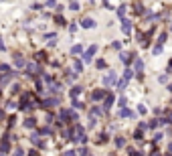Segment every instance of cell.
I'll list each match as a JSON object with an SVG mask.
<instances>
[{
  "label": "cell",
  "mask_w": 172,
  "mask_h": 156,
  "mask_svg": "<svg viewBox=\"0 0 172 156\" xmlns=\"http://www.w3.org/2000/svg\"><path fill=\"white\" fill-rule=\"evenodd\" d=\"M91 116H93V118H95V116H101V110H99V108H93V110H91Z\"/></svg>",
  "instance_id": "obj_18"
},
{
  "label": "cell",
  "mask_w": 172,
  "mask_h": 156,
  "mask_svg": "<svg viewBox=\"0 0 172 156\" xmlns=\"http://www.w3.org/2000/svg\"><path fill=\"white\" fill-rule=\"evenodd\" d=\"M95 67H97V69H105V61H97Z\"/></svg>",
  "instance_id": "obj_23"
},
{
  "label": "cell",
  "mask_w": 172,
  "mask_h": 156,
  "mask_svg": "<svg viewBox=\"0 0 172 156\" xmlns=\"http://www.w3.org/2000/svg\"><path fill=\"white\" fill-rule=\"evenodd\" d=\"M112 103H114V95H107V97H105V103H103V105H105V110H107V108H112Z\"/></svg>",
  "instance_id": "obj_8"
},
{
  "label": "cell",
  "mask_w": 172,
  "mask_h": 156,
  "mask_svg": "<svg viewBox=\"0 0 172 156\" xmlns=\"http://www.w3.org/2000/svg\"><path fill=\"white\" fill-rule=\"evenodd\" d=\"M168 148H170V150H172V144H170V146H168Z\"/></svg>",
  "instance_id": "obj_30"
},
{
  "label": "cell",
  "mask_w": 172,
  "mask_h": 156,
  "mask_svg": "<svg viewBox=\"0 0 172 156\" xmlns=\"http://www.w3.org/2000/svg\"><path fill=\"white\" fill-rule=\"evenodd\" d=\"M81 24H83V29H93V26H95V21H93V18H83Z\"/></svg>",
  "instance_id": "obj_4"
},
{
  "label": "cell",
  "mask_w": 172,
  "mask_h": 156,
  "mask_svg": "<svg viewBox=\"0 0 172 156\" xmlns=\"http://www.w3.org/2000/svg\"><path fill=\"white\" fill-rule=\"evenodd\" d=\"M112 47H114V49H117V51H120V49H122V43H120V41H114V43H112Z\"/></svg>",
  "instance_id": "obj_22"
},
{
  "label": "cell",
  "mask_w": 172,
  "mask_h": 156,
  "mask_svg": "<svg viewBox=\"0 0 172 156\" xmlns=\"http://www.w3.org/2000/svg\"><path fill=\"white\" fill-rule=\"evenodd\" d=\"M34 124H36V122H34L33 118H26V122H24V126H26V128H33Z\"/></svg>",
  "instance_id": "obj_13"
},
{
  "label": "cell",
  "mask_w": 172,
  "mask_h": 156,
  "mask_svg": "<svg viewBox=\"0 0 172 156\" xmlns=\"http://www.w3.org/2000/svg\"><path fill=\"white\" fill-rule=\"evenodd\" d=\"M130 57H132V55H130V53H122V61H124L126 65H128V63H130V61H132Z\"/></svg>",
  "instance_id": "obj_10"
},
{
  "label": "cell",
  "mask_w": 172,
  "mask_h": 156,
  "mask_svg": "<svg viewBox=\"0 0 172 156\" xmlns=\"http://www.w3.org/2000/svg\"><path fill=\"white\" fill-rule=\"evenodd\" d=\"M95 101H99V100H103L105 97V89H97V91H93V95H91Z\"/></svg>",
  "instance_id": "obj_2"
},
{
  "label": "cell",
  "mask_w": 172,
  "mask_h": 156,
  "mask_svg": "<svg viewBox=\"0 0 172 156\" xmlns=\"http://www.w3.org/2000/svg\"><path fill=\"white\" fill-rule=\"evenodd\" d=\"M8 148H10V146H8V142H6V140L0 144V150H2V152H8Z\"/></svg>",
  "instance_id": "obj_14"
},
{
  "label": "cell",
  "mask_w": 172,
  "mask_h": 156,
  "mask_svg": "<svg viewBox=\"0 0 172 156\" xmlns=\"http://www.w3.org/2000/svg\"><path fill=\"white\" fill-rule=\"evenodd\" d=\"M132 75H134V73H132L130 69H126V73H124V81H126V79H130V77H132Z\"/></svg>",
  "instance_id": "obj_20"
},
{
  "label": "cell",
  "mask_w": 172,
  "mask_h": 156,
  "mask_svg": "<svg viewBox=\"0 0 172 156\" xmlns=\"http://www.w3.org/2000/svg\"><path fill=\"white\" fill-rule=\"evenodd\" d=\"M142 67H144V63H142V61L138 59V61H136V69H138V75H142Z\"/></svg>",
  "instance_id": "obj_12"
},
{
  "label": "cell",
  "mask_w": 172,
  "mask_h": 156,
  "mask_svg": "<svg viewBox=\"0 0 172 156\" xmlns=\"http://www.w3.org/2000/svg\"><path fill=\"white\" fill-rule=\"evenodd\" d=\"M115 144H117L120 148H122V146H124V138H117V140H115Z\"/></svg>",
  "instance_id": "obj_25"
},
{
  "label": "cell",
  "mask_w": 172,
  "mask_h": 156,
  "mask_svg": "<svg viewBox=\"0 0 172 156\" xmlns=\"http://www.w3.org/2000/svg\"><path fill=\"white\" fill-rule=\"evenodd\" d=\"M124 33H126V34L132 33V22H130V21H124Z\"/></svg>",
  "instance_id": "obj_6"
},
{
  "label": "cell",
  "mask_w": 172,
  "mask_h": 156,
  "mask_svg": "<svg viewBox=\"0 0 172 156\" xmlns=\"http://www.w3.org/2000/svg\"><path fill=\"white\" fill-rule=\"evenodd\" d=\"M4 49H6V47H4V41L0 39V51H4Z\"/></svg>",
  "instance_id": "obj_29"
},
{
  "label": "cell",
  "mask_w": 172,
  "mask_h": 156,
  "mask_svg": "<svg viewBox=\"0 0 172 156\" xmlns=\"http://www.w3.org/2000/svg\"><path fill=\"white\" fill-rule=\"evenodd\" d=\"M120 116H124V118H130V116H134V114H132L130 110H122V111H120Z\"/></svg>",
  "instance_id": "obj_16"
},
{
  "label": "cell",
  "mask_w": 172,
  "mask_h": 156,
  "mask_svg": "<svg viewBox=\"0 0 172 156\" xmlns=\"http://www.w3.org/2000/svg\"><path fill=\"white\" fill-rule=\"evenodd\" d=\"M115 81V73H109L107 77H103V83H114Z\"/></svg>",
  "instance_id": "obj_7"
},
{
  "label": "cell",
  "mask_w": 172,
  "mask_h": 156,
  "mask_svg": "<svg viewBox=\"0 0 172 156\" xmlns=\"http://www.w3.org/2000/svg\"><path fill=\"white\" fill-rule=\"evenodd\" d=\"M14 65H16V67H24V59L20 55H16V57H14Z\"/></svg>",
  "instance_id": "obj_5"
},
{
  "label": "cell",
  "mask_w": 172,
  "mask_h": 156,
  "mask_svg": "<svg viewBox=\"0 0 172 156\" xmlns=\"http://www.w3.org/2000/svg\"><path fill=\"white\" fill-rule=\"evenodd\" d=\"M31 142H33V144H36L39 148H43V146H45V142L39 138V134H33V136H31Z\"/></svg>",
  "instance_id": "obj_3"
},
{
  "label": "cell",
  "mask_w": 172,
  "mask_h": 156,
  "mask_svg": "<svg viewBox=\"0 0 172 156\" xmlns=\"http://www.w3.org/2000/svg\"><path fill=\"white\" fill-rule=\"evenodd\" d=\"M81 91H83L81 87H73V89H71V97H77V95H79Z\"/></svg>",
  "instance_id": "obj_9"
},
{
  "label": "cell",
  "mask_w": 172,
  "mask_h": 156,
  "mask_svg": "<svg viewBox=\"0 0 172 156\" xmlns=\"http://www.w3.org/2000/svg\"><path fill=\"white\" fill-rule=\"evenodd\" d=\"M8 81H10V75H6V77H0V85H8Z\"/></svg>",
  "instance_id": "obj_15"
},
{
  "label": "cell",
  "mask_w": 172,
  "mask_h": 156,
  "mask_svg": "<svg viewBox=\"0 0 172 156\" xmlns=\"http://www.w3.org/2000/svg\"><path fill=\"white\" fill-rule=\"evenodd\" d=\"M75 69H77V71H81V69H83V65H81V61H77V63H75Z\"/></svg>",
  "instance_id": "obj_27"
},
{
  "label": "cell",
  "mask_w": 172,
  "mask_h": 156,
  "mask_svg": "<svg viewBox=\"0 0 172 156\" xmlns=\"http://www.w3.org/2000/svg\"><path fill=\"white\" fill-rule=\"evenodd\" d=\"M95 53H97V45H93V47H89V49L85 51V55H83V61H85V63H89V61L93 59V55H95Z\"/></svg>",
  "instance_id": "obj_1"
},
{
  "label": "cell",
  "mask_w": 172,
  "mask_h": 156,
  "mask_svg": "<svg viewBox=\"0 0 172 156\" xmlns=\"http://www.w3.org/2000/svg\"><path fill=\"white\" fill-rule=\"evenodd\" d=\"M81 49H83V47H81V45H75V47H73V49H71V53H75V55H77V53H81Z\"/></svg>",
  "instance_id": "obj_17"
},
{
  "label": "cell",
  "mask_w": 172,
  "mask_h": 156,
  "mask_svg": "<svg viewBox=\"0 0 172 156\" xmlns=\"http://www.w3.org/2000/svg\"><path fill=\"white\" fill-rule=\"evenodd\" d=\"M158 81H160V83H166V81H168V77H166V75H160V77H158Z\"/></svg>",
  "instance_id": "obj_24"
},
{
  "label": "cell",
  "mask_w": 172,
  "mask_h": 156,
  "mask_svg": "<svg viewBox=\"0 0 172 156\" xmlns=\"http://www.w3.org/2000/svg\"><path fill=\"white\" fill-rule=\"evenodd\" d=\"M69 8H71V10H79V4H77V2H71Z\"/></svg>",
  "instance_id": "obj_19"
},
{
  "label": "cell",
  "mask_w": 172,
  "mask_h": 156,
  "mask_svg": "<svg viewBox=\"0 0 172 156\" xmlns=\"http://www.w3.org/2000/svg\"><path fill=\"white\" fill-rule=\"evenodd\" d=\"M168 89H170V91H172V85H170V87H168Z\"/></svg>",
  "instance_id": "obj_31"
},
{
  "label": "cell",
  "mask_w": 172,
  "mask_h": 156,
  "mask_svg": "<svg viewBox=\"0 0 172 156\" xmlns=\"http://www.w3.org/2000/svg\"><path fill=\"white\" fill-rule=\"evenodd\" d=\"M63 156H75V150H67V152H65Z\"/></svg>",
  "instance_id": "obj_28"
},
{
  "label": "cell",
  "mask_w": 172,
  "mask_h": 156,
  "mask_svg": "<svg viewBox=\"0 0 172 156\" xmlns=\"http://www.w3.org/2000/svg\"><path fill=\"white\" fill-rule=\"evenodd\" d=\"M124 14H126V6L122 4V6L117 8V16H120V18H124Z\"/></svg>",
  "instance_id": "obj_11"
},
{
  "label": "cell",
  "mask_w": 172,
  "mask_h": 156,
  "mask_svg": "<svg viewBox=\"0 0 172 156\" xmlns=\"http://www.w3.org/2000/svg\"><path fill=\"white\" fill-rule=\"evenodd\" d=\"M138 111L140 114H146V105H138Z\"/></svg>",
  "instance_id": "obj_26"
},
{
  "label": "cell",
  "mask_w": 172,
  "mask_h": 156,
  "mask_svg": "<svg viewBox=\"0 0 172 156\" xmlns=\"http://www.w3.org/2000/svg\"><path fill=\"white\" fill-rule=\"evenodd\" d=\"M14 156H24V150L23 148H16V150H14Z\"/></svg>",
  "instance_id": "obj_21"
}]
</instances>
